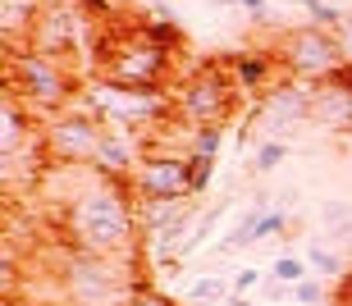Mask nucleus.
<instances>
[{"label":"nucleus","mask_w":352,"mask_h":306,"mask_svg":"<svg viewBox=\"0 0 352 306\" xmlns=\"http://www.w3.org/2000/svg\"><path fill=\"white\" fill-rule=\"evenodd\" d=\"M119 261L124 256H87V252L65 247V261H60V288H65V297L87 302V306H124L129 293L138 288V279H129Z\"/></svg>","instance_id":"nucleus-5"},{"label":"nucleus","mask_w":352,"mask_h":306,"mask_svg":"<svg viewBox=\"0 0 352 306\" xmlns=\"http://www.w3.org/2000/svg\"><path fill=\"white\" fill-rule=\"evenodd\" d=\"M311 123L329 133H352V64L311 87Z\"/></svg>","instance_id":"nucleus-10"},{"label":"nucleus","mask_w":352,"mask_h":306,"mask_svg":"<svg viewBox=\"0 0 352 306\" xmlns=\"http://www.w3.org/2000/svg\"><path fill=\"white\" fill-rule=\"evenodd\" d=\"M138 201H188L192 197V156L188 151H146L133 174Z\"/></svg>","instance_id":"nucleus-9"},{"label":"nucleus","mask_w":352,"mask_h":306,"mask_svg":"<svg viewBox=\"0 0 352 306\" xmlns=\"http://www.w3.org/2000/svg\"><path fill=\"white\" fill-rule=\"evenodd\" d=\"M87 41V14H82V0H41L37 23L28 32L23 46L41 55H55V60H69Z\"/></svg>","instance_id":"nucleus-8"},{"label":"nucleus","mask_w":352,"mask_h":306,"mask_svg":"<svg viewBox=\"0 0 352 306\" xmlns=\"http://www.w3.org/2000/svg\"><path fill=\"white\" fill-rule=\"evenodd\" d=\"M238 5H243L248 14H256V19H261V14H270V5H265V0H238Z\"/></svg>","instance_id":"nucleus-26"},{"label":"nucleus","mask_w":352,"mask_h":306,"mask_svg":"<svg viewBox=\"0 0 352 306\" xmlns=\"http://www.w3.org/2000/svg\"><path fill=\"white\" fill-rule=\"evenodd\" d=\"M37 306H87V302H74V297H51V302H37Z\"/></svg>","instance_id":"nucleus-27"},{"label":"nucleus","mask_w":352,"mask_h":306,"mask_svg":"<svg viewBox=\"0 0 352 306\" xmlns=\"http://www.w3.org/2000/svg\"><path fill=\"white\" fill-rule=\"evenodd\" d=\"M284 156H288V147H284V142H265V147L256 151V160H252V169H256V174H270V169H274V165H279Z\"/></svg>","instance_id":"nucleus-20"},{"label":"nucleus","mask_w":352,"mask_h":306,"mask_svg":"<svg viewBox=\"0 0 352 306\" xmlns=\"http://www.w3.org/2000/svg\"><path fill=\"white\" fill-rule=\"evenodd\" d=\"M5 82H10L14 101L23 110H37V115H60L78 96V78L69 73L65 60L41 55L32 46H10L5 51Z\"/></svg>","instance_id":"nucleus-3"},{"label":"nucleus","mask_w":352,"mask_h":306,"mask_svg":"<svg viewBox=\"0 0 352 306\" xmlns=\"http://www.w3.org/2000/svg\"><path fill=\"white\" fill-rule=\"evenodd\" d=\"M138 206H133V178L96 174L87 187L60 206V238L74 252L87 256H133L138 242Z\"/></svg>","instance_id":"nucleus-1"},{"label":"nucleus","mask_w":352,"mask_h":306,"mask_svg":"<svg viewBox=\"0 0 352 306\" xmlns=\"http://www.w3.org/2000/svg\"><path fill=\"white\" fill-rule=\"evenodd\" d=\"M188 133H192L188 156H210L215 160V151H220V142H224V128H188Z\"/></svg>","instance_id":"nucleus-18"},{"label":"nucleus","mask_w":352,"mask_h":306,"mask_svg":"<svg viewBox=\"0 0 352 306\" xmlns=\"http://www.w3.org/2000/svg\"><path fill=\"white\" fill-rule=\"evenodd\" d=\"M188 302L192 306H206V302H229V283L220 274H201V279L188 288Z\"/></svg>","instance_id":"nucleus-14"},{"label":"nucleus","mask_w":352,"mask_h":306,"mask_svg":"<svg viewBox=\"0 0 352 306\" xmlns=\"http://www.w3.org/2000/svg\"><path fill=\"white\" fill-rule=\"evenodd\" d=\"M124 306H174V302H170L165 293H156V288H146V283H138V288L129 293V302H124Z\"/></svg>","instance_id":"nucleus-22"},{"label":"nucleus","mask_w":352,"mask_h":306,"mask_svg":"<svg viewBox=\"0 0 352 306\" xmlns=\"http://www.w3.org/2000/svg\"><path fill=\"white\" fill-rule=\"evenodd\" d=\"M174 69V51L156 46L142 27H119L96 41V73L105 87H142L160 92Z\"/></svg>","instance_id":"nucleus-2"},{"label":"nucleus","mask_w":352,"mask_h":306,"mask_svg":"<svg viewBox=\"0 0 352 306\" xmlns=\"http://www.w3.org/2000/svg\"><path fill=\"white\" fill-rule=\"evenodd\" d=\"M215 5H238V0H215Z\"/></svg>","instance_id":"nucleus-29"},{"label":"nucleus","mask_w":352,"mask_h":306,"mask_svg":"<svg viewBox=\"0 0 352 306\" xmlns=\"http://www.w3.org/2000/svg\"><path fill=\"white\" fill-rule=\"evenodd\" d=\"M334 37H339V46H343V60H348V64H352V19H343V23H339V32H334Z\"/></svg>","instance_id":"nucleus-25"},{"label":"nucleus","mask_w":352,"mask_h":306,"mask_svg":"<svg viewBox=\"0 0 352 306\" xmlns=\"http://www.w3.org/2000/svg\"><path fill=\"white\" fill-rule=\"evenodd\" d=\"M142 32L156 41V46H165V51H179V46H183V27L174 23V14H170V10H156V19H146Z\"/></svg>","instance_id":"nucleus-13"},{"label":"nucleus","mask_w":352,"mask_h":306,"mask_svg":"<svg viewBox=\"0 0 352 306\" xmlns=\"http://www.w3.org/2000/svg\"><path fill=\"white\" fill-rule=\"evenodd\" d=\"M307 266L320 274V279H334V274H343V256H334V252H325L320 242H311V252H307Z\"/></svg>","instance_id":"nucleus-16"},{"label":"nucleus","mask_w":352,"mask_h":306,"mask_svg":"<svg viewBox=\"0 0 352 306\" xmlns=\"http://www.w3.org/2000/svg\"><path fill=\"white\" fill-rule=\"evenodd\" d=\"M270 274H274V283H293V288H298L302 279H311V274H307V261H298V256H279L270 266Z\"/></svg>","instance_id":"nucleus-17"},{"label":"nucleus","mask_w":352,"mask_h":306,"mask_svg":"<svg viewBox=\"0 0 352 306\" xmlns=\"http://www.w3.org/2000/svg\"><path fill=\"white\" fill-rule=\"evenodd\" d=\"M293 293H298L302 306H320V302H325V283H320V279H302Z\"/></svg>","instance_id":"nucleus-23"},{"label":"nucleus","mask_w":352,"mask_h":306,"mask_svg":"<svg viewBox=\"0 0 352 306\" xmlns=\"http://www.w3.org/2000/svg\"><path fill=\"white\" fill-rule=\"evenodd\" d=\"M170 101H174V115L183 119V128H224V123L238 115L243 92H238L234 73H229L224 60H220V64L192 69V73L179 82V92H174Z\"/></svg>","instance_id":"nucleus-4"},{"label":"nucleus","mask_w":352,"mask_h":306,"mask_svg":"<svg viewBox=\"0 0 352 306\" xmlns=\"http://www.w3.org/2000/svg\"><path fill=\"white\" fill-rule=\"evenodd\" d=\"M274 60H279V69H284V78H298V82H325L334 78L348 60H343V46L334 32H325V27L316 23H302V27H284L279 37H274Z\"/></svg>","instance_id":"nucleus-6"},{"label":"nucleus","mask_w":352,"mask_h":306,"mask_svg":"<svg viewBox=\"0 0 352 306\" xmlns=\"http://www.w3.org/2000/svg\"><path fill=\"white\" fill-rule=\"evenodd\" d=\"M293 5H302V10L311 14V23L325 27V32H339V23L348 19V14H339L334 5H325V0H293Z\"/></svg>","instance_id":"nucleus-15"},{"label":"nucleus","mask_w":352,"mask_h":306,"mask_svg":"<svg viewBox=\"0 0 352 306\" xmlns=\"http://www.w3.org/2000/svg\"><path fill=\"white\" fill-rule=\"evenodd\" d=\"M224 69L234 73L243 96H265L274 87V73H284L274 51H234V55H224Z\"/></svg>","instance_id":"nucleus-12"},{"label":"nucleus","mask_w":352,"mask_h":306,"mask_svg":"<svg viewBox=\"0 0 352 306\" xmlns=\"http://www.w3.org/2000/svg\"><path fill=\"white\" fill-rule=\"evenodd\" d=\"M224 306H252V302H248V297H243V293H234V297H229V302H224Z\"/></svg>","instance_id":"nucleus-28"},{"label":"nucleus","mask_w":352,"mask_h":306,"mask_svg":"<svg viewBox=\"0 0 352 306\" xmlns=\"http://www.w3.org/2000/svg\"><path fill=\"white\" fill-rule=\"evenodd\" d=\"M256 283H261V270H243V274L234 279V293H252Z\"/></svg>","instance_id":"nucleus-24"},{"label":"nucleus","mask_w":352,"mask_h":306,"mask_svg":"<svg viewBox=\"0 0 352 306\" xmlns=\"http://www.w3.org/2000/svg\"><path fill=\"white\" fill-rule=\"evenodd\" d=\"M51 165H91L105 142V119L91 110H60L41 123Z\"/></svg>","instance_id":"nucleus-7"},{"label":"nucleus","mask_w":352,"mask_h":306,"mask_svg":"<svg viewBox=\"0 0 352 306\" xmlns=\"http://www.w3.org/2000/svg\"><path fill=\"white\" fill-rule=\"evenodd\" d=\"M256 119L279 128V123H311V82H298V78H284L274 82L270 92L261 96V106H256Z\"/></svg>","instance_id":"nucleus-11"},{"label":"nucleus","mask_w":352,"mask_h":306,"mask_svg":"<svg viewBox=\"0 0 352 306\" xmlns=\"http://www.w3.org/2000/svg\"><path fill=\"white\" fill-rule=\"evenodd\" d=\"M210 174H215V160L210 156H192V197H201L210 187Z\"/></svg>","instance_id":"nucleus-21"},{"label":"nucleus","mask_w":352,"mask_h":306,"mask_svg":"<svg viewBox=\"0 0 352 306\" xmlns=\"http://www.w3.org/2000/svg\"><path fill=\"white\" fill-rule=\"evenodd\" d=\"M279 228H288V211H265L261 220H256V228H252V242H265V238H274Z\"/></svg>","instance_id":"nucleus-19"}]
</instances>
